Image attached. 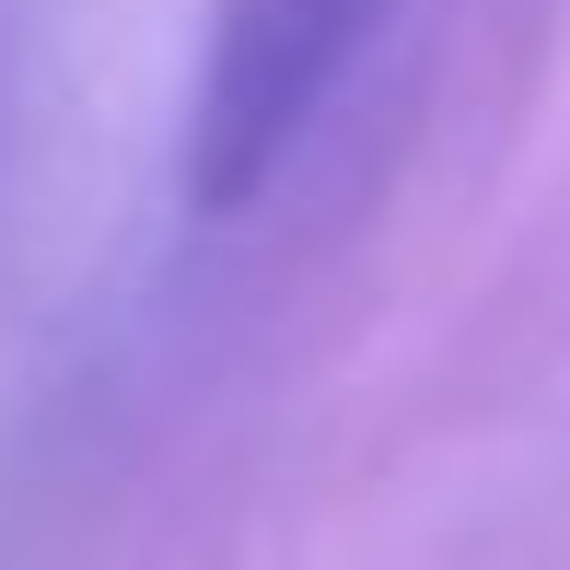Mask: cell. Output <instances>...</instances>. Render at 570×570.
Masks as SVG:
<instances>
[{"mask_svg": "<svg viewBox=\"0 0 570 570\" xmlns=\"http://www.w3.org/2000/svg\"><path fill=\"white\" fill-rule=\"evenodd\" d=\"M373 12L384 0H222L187 94V151H175L187 210L233 222L256 187H279V164L315 140L326 94L350 82Z\"/></svg>", "mask_w": 570, "mask_h": 570, "instance_id": "cell-1", "label": "cell"}]
</instances>
